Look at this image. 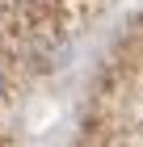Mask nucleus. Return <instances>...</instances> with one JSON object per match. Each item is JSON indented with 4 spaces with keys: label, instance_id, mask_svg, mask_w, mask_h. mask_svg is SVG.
<instances>
[{
    "label": "nucleus",
    "instance_id": "1",
    "mask_svg": "<svg viewBox=\"0 0 143 147\" xmlns=\"http://www.w3.org/2000/svg\"><path fill=\"white\" fill-rule=\"evenodd\" d=\"M0 88H4V71H0Z\"/></svg>",
    "mask_w": 143,
    "mask_h": 147
}]
</instances>
